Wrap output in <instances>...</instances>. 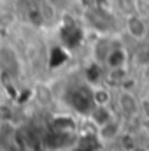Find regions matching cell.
Masks as SVG:
<instances>
[{"mask_svg": "<svg viewBox=\"0 0 149 151\" xmlns=\"http://www.w3.org/2000/svg\"><path fill=\"white\" fill-rule=\"evenodd\" d=\"M116 113H119L125 119H132L139 116V97L132 90H119L114 95Z\"/></svg>", "mask_w": 149, "mask_h": 151, "instance_id": "obj_1", "label": "cell"}, {"mask_svg": "<svg viewBox=\"0 0 149 151\" xmlns=\"http://www.w3.org/2000/svg\"><path fill=\"white\" fill-rule=\"evenodd\" d=\"M123 28H125L128 37L132 40H135V42H139V44L146 42L149 37V21L137 16L135 12L123 18Z\"/></svg>", "mask_w": 149, "mask_h": 151, "instance_id": "obj_2", "label": "cell"}, {"mask_svg": "<svg viewBox=\"0 0 149 151\" xmlns=\"http://www.w3.org/2000/svg\"><path fill=\"white\" fill-rule=\"evenodd\" d=\"M121 135H123V121L117 116L112 118L111 121L100 125L95 130V137L100 144H111L114 141H117Z\"/></svg>", "mask_w": 149, "mask_h": 151, "instance_id": "obj_3", "label": "cell"}, {"mask_svg": "<svg viewBox=\"0 0 149 151\" xmlns=\"http://www.w3.org/2000/svg\"><path fill=\"white\" fill-rule=\"evenodd\" d=\"M128 62H130V55H128L126 46L121 44V42H114L112 40V47H111V51L107 53V56H105L104 65L107 69H114V67L128 65Z\"/></svg>", "mask_w": 149, "mask_h": 151, "instance_id": "obj_4", "label": "cell"}, {"mask_svg": "<svg viewBox=\"0 0 149 151\" xmlns=\"http://www.w3.org/2000/svg\"><path fill=\"white\" fill-rule=\"evenodd\" d=\"M116 114H117L116 109H112L111 106H93L88 113V121L95 128H98L100 125H104V123L111 121L112 118H116Z\"/></svg>", "mask_w": 149, "mask_h": 151, "instance_id": "obj_5", "label": "cell"}, {"mask_svg": "<svg viewBox=\"0 0 149 151\" xmlns=\"http://www.w3.org/2000/svg\"><path fill=\"white\" fill-rule=\"evenodd\" d=\"M91 102L93 106H112L114 102L112 88L105 84H91Z\"/></svg>", "mask_w": 149, "mask_h": 151, "instance_id": "obj_6", "label": "cell"}, {"mask_svg": "<svg viewBox=\"0 0 149 151\" xmlns=\"http://www.w3.org/2000/svg\"><path fill=\"white\" fill-rule=\"evenodd\" d=\"M130 77H132V76H130V67H128V65H123V67L107 69L105 81H107L109 86H117V88H121Z\"/></svg>", "mask_w": 149, "mask_h": 151, "instance_id": "obj_7", "label": "cell"}, {"mask_svg": "<svg viewBox=\"0 0 149 151\" xmlns=\"http://www.w3.org/2000/svg\"><path fill=\"white\" fill-rule=\"evenodd\" d=\"M112 47V40L109 37H100L95 44H93V60L97 62V63H104L105 62V56H107V53L111 51Z\"/></svg>", "mask_w": 149, "mask_h": 151, "instance_id": "obj_8", "label": "cell"}, {"mask_svg": "<svg viewBox=\"0 0 149 151\" xmlns=\"http://www.w3.org/2000/svg\"><path fill=\"white\" fill-rule=\"evenodd\" d=\"M132 63L137 67V69H140V67H144V65H148L149 63V44H142L140 42V46L135 49V53L132 55Z\"/></svg>", "mask_w": 149, "mask_h": 151, "instance_id": "obj_9", "label": "cell"}, {"mask_svg": "<svg viewBox=\"0 0 149 151\" xmlns=\"http://www.w3.org/2000/svg\"><path fill=\"white\" fill-rule=\"evenodd\" d=\"M112 11L117 12L121 18L133 12V0H111Z\"/></svg>", "mask_w": 149, "mask_h": 151, "instance_id": "obj_10", "label": "cell"}, {"mask_svg": "<svg viewBox=\"0 0 149 151\" xmlns=\"http://www.w3.org/2000/svg\"><path fill=\"white\" fill-rule=\"evenodd\" d=\"M133 12L149 21V0H133Z\"/></svg>", "mask_w": 149, "mask_h": 151, "instance_id": "obj_11", "label": "cell"}, {"mask_svg": "<svg viewBox=\"0 0 149 151\" xmlns=\"http://www.w3.org/2000/svg\"><path fill=\"white\" fill-rule=\"evenodd\" d=\"M139 116L149 121V95H144L139 99Z\"/></svg>", "mask_w": 149, "mask_h": 151, "instance_id": "obj_12", "label": "cell"}, {"mask_svg": "<svg viewBox=\"0 0 149 151\" xmlns=\"http://www.w3.org/2000/svg\"><path fill=\"white\" fill-rule=\"evenodd\" d=\"M140 76H142L146 81H149V63L144 65V67H140Z\"/></svg>", "mask_w": 149, "mask_h": 151, "instance_id": "obj_13", "label": "cell"}, {"mask_svg": "<svg viewBox=\"0 0 149 151\" xmlns=\"http://www.w3.org/2000/svg\"><path fill=\"white\" fill-rule=\"evenodd\" d=\"M60 2H63V4H70L72 0H60Z\"/></svg>", "mask_w": 149, "mask_h": 151, "instance_id": "obj_14", "label": "cell"}]
</instances>
